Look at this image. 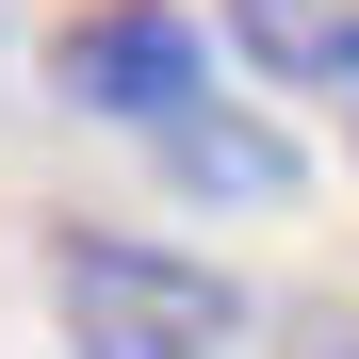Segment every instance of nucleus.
<instances>
[{
    "instance_id": "nucleus-2",
    "label": "nucleus",
    "mask_w": 359,
    "mask_h": 359,
    "mask_svg": "<svg viewBox=\"0 0 359 359\" xmlns=\"http://www.w3.org/2000/svg\"><path fill=\"white\" fill-rule=\"evenodd\" d=\"M49 82H66L82 114H131V131H163V114L212 98V33L180 17V0H98V17L49 33Z\"/></svg>"
},
{
    "instance_id": "nucleus-4",
    "label": "nucleus",
    "mask_w": 359,
    "mask_h": 359,
    "mask_svg": "<svg viewBox=\"0 0 359 359\" xmlns=\"http://www.w3.org/2000/svg\"><path fill=\"white\" fill-rule=\"evenodd\" d=\"M163 180H196V196H294V147L245 131L229 98H196V114H163Z\"/></svg>"
},
{
    "instance_id": "nucleus-1",
    "label": "nucleus",
    "mask_w": 359,
    "mask_h": 359,
    "mask_svg": "<svg viewBox=\"0 0 359 359\" xmlns=\"http://www.w3.org/2000/svg\"><path fill=\"white\" fill-rule=\"evenodd\" d=\"M49 311H66V359H229L245 343V294L180 245H131V229H66Z\"/></svg>"
},
{
    "instance_id": "nucleus-3",
    "label": "nucleus",
    "mask_w": 359,
    "mask_h": 359,
    "mask_svg": "<svg viewBox=\"0 0 359 359\" xmlns=\"http://www.w3.org/2000/svg\"><path fill=\"white\" fill-rule=\"evenodd\" d=\"M212 33L262 82H343L359 98V0H212Z\"/></svg>"
}]
</instances>
